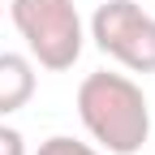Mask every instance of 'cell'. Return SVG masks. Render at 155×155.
<instances>
[{
	"instance_id": "obj_7",
	"label": "cell",
	"mask_w": 155,
	"mask_h": 155,
	"mask_svg": "<svg viewBox=\"0 0 155 155\" xmlns=\"http://www.w3.org/2000/svg\"><path fill=\"white\" fill-rule=\"evenodd\" d=\"M0 17H5V0H0Z\"/></svg>"
},
{
	"instance_id": "obj_4",
	"label": "cell",
	"mask_w": 155,
	"mask_h": 155,
	"mask_svg": "<svg viewBox=\"0 0 155 155\" xmlns=\"http://www.w3.org/2000/svg\"><path fill=\"white\" fill-rule=\"evenodd\" d=\"M35 95V61L22 52H0V121L22 112Z\"/></svg>"
},
{
	"instance_id": "obj_1",
	"label": "cell",
	"mask_w": 155,
	"mask_h": 155,
	"mask_svg": "<svg viewBox=\"0 0 155 155\" xmlns=\"http://www.w3.org/2000/svg\"><path fill=\"white\" fill-rule=\"evenodd\" d=\"M78 116L108 155H138L151 138V104L125 73H86L78 86Z\"/></svg>"
},
{
	"instance_id": "obj_6",
	"label": "cell",
	"mask_w": 155,
	"mask_h": 155,
	"mask_svg": "<svg viewBox=\"0 0 155 155\" xmlns=\"http://www.w3.org/2000/svg\"><path fill=\"white\" fill-rule=\"evenodd\" d=\"M0 155H26V138L5 121H0Z\"/></svg>"
},
{
	"instance_id": "obj_3",
	"label": "cell",
	"mask_w": 155,
	"mask_h": 155,
	"mask_svg": "<svg viewBox=\"0 0 155 155\" xmlns=\"http://www.w3.org/2000/svg\"><path fill=\"white\" fill-rule=\"evenodd\" d=\"M91 39L129 73H155V17L134 0H104L91 17Z\"/></svg>"
},
{
	"instance_id": "obj_2",
	"label": "cell",
	"mask_w": 155,
	"mask_h": 155,
	"mask_svg": "<svg viewBox=\"0 0 155 155\" xmlns=\"http://www.w3.org/2000/svg\"><path fill=\"white\" fill-rule=\"evenodd\" d=\"M9 17L26 39L30 61H39V69L65 73L78 65L86 30L73 0H9Z\"/></svg>"
},
{
	"instance_id": "obj_5",
	"label": "cell",
	"mask_w": 155,
	"mask_h": 155,
	"mask_svg": "<svg viewBox=\"0 0 155 155\" xmlns=\"http://www.w3.org/2000/svg\"><path fill=\"white\" fill-rule=\"evenodd\" d=\"M35 155H99V151L86 147V142H78V138H69V134H52L48 142H39Z\"/></svg>"
}]
</instances>
